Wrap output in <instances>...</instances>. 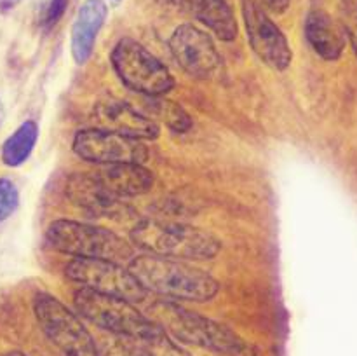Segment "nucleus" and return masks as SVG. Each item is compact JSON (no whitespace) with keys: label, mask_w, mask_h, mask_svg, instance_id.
<instances>
[{"label":"nucleus","mask_w":357,"mask_h":356,"mask_svg":"<svg viewBox=\"0 0 357 356\" xmlns=\"http://www.w3.org/2000/svg\"><path fill=\"white\" fill-rule=\"evenodd\" d=\"M128 269L146 292L169 299L206 302L220 290L218 281L209 272L178 258L139 253L129 260Z\"/></svg>","instance_id":"nucleus-1"},{"label":"nucleus","mask_w":357,"mask_h":356,"mask_svg":"<svg viewBox=\"0 0 357 356\" xmlns=\"http://www.w3.org/2000/svg\"><path fill=\"white\" fill-rule=\"evenodd\" d=\"M150 320L171 337L218 355L241 356L248 349L243 339L229 327L174 302L160 300L153 304L150 307Z\"/></svg>","instance_id":"nucleus-2"},{"label":"nucleus","mask_w":357,"mask_h":356,"mask_svg":"<svg viewBox=\"0 0 357 356\" xmlns=\"http://www.w3.org/2000/svg\"><path fill=\"white\" fill-rule=\"evenodd\" d=\"M131 244L145 253L178 260H206L222 250L211 232L171 220H142L131 230Z\"/></svg>","instance_id":"nucleus-3"},{"label":"nucleus","mask_w":357,"mask_h":356,"mask_svg":"<svg viewBox=\"0 0 357 356\" xmlns=\"http://www.w3.org/2000/svg\"><path fill=\"white\" fill-rule=\"evenodd\" d=\"M45 241L52 250L75 258H103L112 262H129L135 248L119 237L114 230L86 222L59 218L49 225Z\"/></svg>","instance_id":"nucleus-4"},{"label":"nucleus","mask_w":357,"mask_h":356,"mask_svg":"<svg viewBox=\"0 0 357 356\" xmlns=\"http://www.w3.org/2000/svg\"><path fill=\"white\" fill-rule=\"evenodd\" d=\"M112 65L119 79L143 96H164L174 87V79L166 65L132 38H122L115 44Z\"/></svg>","instance_id":"nucleus-5"},{"label":"nucleus","mask_w":357,"mask_h":356,"mask_svg":"<svg viewBox=\"0 0 357 356\" xmlns=\"http://www.w3.org/2000/svg\"><path fill=\"white\" fill-rule=\"evenodd\" d=\"M73 304L80 316L117 337L135 339L155 327V323L143 316L129 300L105 295L89 288L77 290Z\"/></svg>","instance_id":"nucleus-6"},{"label":"nucleus","mask_w":357,"mask_h":356,"mask_svg":"<svg viewBox=\"0 0 357 356\" xmlns=\"http://www.w3.org/2000/svg\"><path fill=\"white\" fill-rule=\"evenodd\" d=\"M33 313L49 341L65 356H100L93 335L73 311L51 293L35 295Z\"/></svg>","instance_id":"nucleus-7"},{"label":"nucleus","mask_w":357,"mask_h":356,"mask_svg":"<svg viewBox=\"0 0 357 356\" xmlns=\"http://www.w3.org/2000/svg\"><path fill=\"white\" fill-rule=\"evenodd\" d=\"M65 274L70 281L80 285V288L119 297L132 304L143 302L146 297V290L139 285L131 271L119 262L103 258H73L66 265Z\"/></svg>","instance_id":"nucleus-8"},{"label":"nucleus","mask_w":357,"mask_h":356,"mask_svg":"<svg viewBox=\"0 0 357 356\" xmlns=\"http://www.w3.org/2000/svg\"><path fill=\"white\" fill-rule=\"evenodd\" d=\"M73 152L80 159L100 166L117 163L145 164L150 156L143 140L128 138L96 128L80 129L77 133L73 138Z\"/></svg>","instance_id":"nucleus-9"},{"label":"nucleus","mask_w":357,"mask_h":356,"mask_svg":"<svg viewBox=\"0 0 357 356\" xmlns=\"http://www.w3.org/2000/svg\"><path fill=\"white\" fill-rule=\"evenodd\" d=\"M243 16L248 38L258 58L274 70H286L291 65L293 52L281 28L268 17L258 0H243Z\"/></svg>","instance_id":"nucleus-10"},{"label":"nucleus","mask_w":357,"mask_h":356,"mask_svg":"<svg viewBox=\"0 0 357 356\" xmlns=\"http://www.w3.org/2000/svg\"><path fill=\"white\" fill-rule=\"evenodd\" d=\"M173 58L183 72L197 79H211L222 68V58L213 38L195 24H181L169 38Z\"/></svg>","instance_id":"nucleus-11"},{"label":"nucleus","mask_w":357,"mask_h":356,"mask_svg":"<svg viewBox=\"0 0 357 356\" xmlns=\"http://www.w3.org/2000/svg\"><path fill=\"white\" fill-rule=\"evenodd\" d=\"M93 124L96 129L115 133L135 140H155L159 136V124L143 112L136 110L126 101L107 98L94 105Z\"/></svg>","instance_id":"nucleus-12"},{"label":"nucleus","mask_w":357,"mask_h":356,"mask_svg":"<svg viewBox=\"0 0 357 356\" xmlns=\"http://www.w3.org/2000/svg\"><path fill=\"white\" fill-rule=\"evenodd\" d=\"M65 194L77 208L93 216H119L124 213L122 199L115 198L96 173H73L65 185Z\"/></svg>","instance_id":"nucleus-13"},{"label":"nucleus","mask_w":357,"mask_h":356,"mask_svg":"<svg viewBox=\"0 0 357 356\" xmlns=\"http://www.w3.org/2000/svg\"><path fill=\"white\" fill-rule=\"evenodd\" d=\"M305 38L317 56L335 61L344 54L347 35L344 27L323 9H312L305 17Z\"/></svg>","instance_id":"nucleus-14"},{"label":"nucleus","mask_w":357,"mask_h":356,"mask_svg":"<svg viewBox=\"0 0 357 356\" xmlns=\"http://www.w3.org/2000/svg\"><path fill=\"white\" fill-rule=\"evenodd\" d=\"M107 16L108 7L105 0H86L79 7L72 24V56L77 65L89 61Z\"/></svg>","instance_id":"nucleus-15"},{"label":"nucleus","mask_w":357,"mask_h":356,"mask_svg":"<svg viewBox=\"0 0 357 356\" xmlns=\"http://www.w3.org/2000/svg\"><path fill=\"white\" fill-rule=\"evenodd\" d=\"M101 184L119 199L135 198L149 192L153 187V173L139 163L105 164L94 171Z\"/></svg>","instance_id":"nucleus-16"},{"label":"nucleus","mask_w":357,"mask_h":356,"mask_svg":"<svg viewBox=\"0 0 357 356\" xmlns=\"http://www.w3.org/2000/svg\"><path fill=\"white\" fill-rule=\"evenodd\" d=\"M38 140V126L35 121H24L14 129L2 145V163L9 168H20L28 161Z\"/></svg>","instance_id":"nucleus-17"},{"label":"nucleus","mask_w":357,"mask_h":356,"mask_svg":"<svg viewBox=\"0 0 357 356\" xmlns=\"http://www.w3.org/2000/svg\"><path fill=\"white\" fill-rule=\"evenodd\" d=\"M126 341L132 356H192L187 349L178 346V342H174L171 335L166 334L157 323L146 334L135 339L126 337Z\"/></svg>","instance_id":"nucleus-18"},{"label":"nucleus","mask_w":357,"mask_h":356,"mask_svg":"<svg viewBox=\"0 0 357 356\" xmlns=\"http://www.w3.org/2000/svg\"><path fill=\"white\" fill-rule=\"evenodd\" d=\"M145 107L146 112L153 115V121L164 122L174 133H187L192 128V124H194L192 117L181 105H178L176 101L167 100L164 96L150 98V101Z\"/></svg>","instance_id":"nucleus-19"},{"label":"nucleus","mask_w":357,"mask_h":356,"mask_svg":"<svg viewBox=\"0 0 357 356\" xmlns=\"http://www.w3.org/2000/svg\"><path fill=\"white\" fill-rule=\"evenodd\" d=\"M68 0H37L38 23L44 28H52L65 14Z\"/></svg>","instance_id":"nucleus-20"},{"label":"nucleus","mask_w":357,"mask_h":356,"mask_svg":"<svg viewBox=\"0 0 357 356\" xmlns=\"http://www.w3.org/2000/svg\"><path fill=\"white\" fill-rule=\"evenodd\" d=\"M20 206V191L10 178H0V223L6 222Z\"/></svg>","instance_id":"nucleus-21"},{"label":"nucleus","mask_w":357,"mask_h":356,"mask_svg":"<svg viewBox=\"0 0 357 356\" xmlns=\"http://www.w3.org/2000/svg\"><path fill=\"white\" fill-rule=\"evenodd\" d=\"M342 27H344L345 35L351 40L352 49L357 56V9L344 6V24Z\"/></svg>","instance_id":"nucleus-22"},{"label":"nucleus","mask_w":357,"mask_h":356,"mask_svg":"<svg viewBox=\"0 0 357 356\" xmlns=\"http://www.w3.org/2000/svg\"><path fill=\"white\" fill-rule=\"evenodd\" d=\"M160 3L167 7H173V9L181 10V13L195 14V9L199 6V0H159Z\"/></svg>","instance_id":"nucleus-23"},{"label":"nucleus","mask_w":357,"mask_h":356,"mask_svg":"<svg viewBox=\"0 0 357 356\" xmlns=\"http://www.w3.org/2000/svg\"><path fill=\"white\" fill-rule=\"evenodd\" d=\"M260 2H261V7H265V9L278 14L284 13L289 6V0H260Z\"/></svg>","instance_id":"nucleus-24"},{"label":"nucleus","mask_w":357,"mask_h":356,"mask_svg":"<svg viewBox=\"0 0 357 356\" xmlns=\"http://www.w3.org/2000/svg\"><path fill=\"white\" fill-rule=\"evenodd\" d=\"M21 0H0V10L2 13H7V10L14 9L16 6H20Z\"/></svg>","instance_id":"nucleus-25"},{"label":"nucleus","mask_w":357,"mask_h":356,"mask_svg":"<svg viewBox=\"0 0 357 356\" xmlns=\"http://www.w3.org/2000/svg\"><path fill=\"white\" fill-rule=\"evenodd\" d=\"M344 6L345 7H354V9H357V0H344Z\"/></svg>","instance_id":"nucleus-26"},{"label":"nucleus","mask_w":357,"mask_h":356,"mask_svg":"<svg viewBox=\"0 0 357 356\" xmlns=\"http://www.w3.org/2000/svg\"><path fill=\"white\" fill-rule=\"evenodd\" d=\"M3 115H6V112H3V103H2V100H0V126H2V122H3Z\"/></svg>","instance_id":"nucleus-27"},{"label":"nucleus","mask_w":357,"mask_h":356,"mask_svg":"<svg viewBox=\"0 0 357 356\" xmlns=\"http://www.w3.org/2000/svg\"><path fill=\"white\" fill-rule=\"evenodd\" d=\"M3 356H24L23 353H20V351H10V353H7V355H3Z\"/></svg>","instance_id":"nucleus-28"},{"label":"nucleus","mask_w":357,"mask_h":356,"mask_svg":"<svg viewBox=\"0 0 357 356\" xmlns=\"http://www.w3.org/2000/svg\"><path fill=\"white\" fill-rule=\"evenodd\" d=\"M112 2H115V3H119V2H122V0H112Z\"/></svg>","instance_id":"nucleus-29"}]
</instances>
